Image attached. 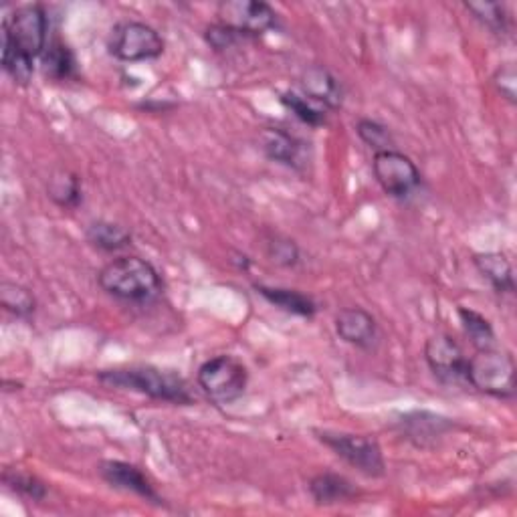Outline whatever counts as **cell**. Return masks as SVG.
<instances>
[{
	"mask_svg": "<svg viewBox=\"0 0 517 517\" xmlns=\"http://www.w3.org/2000/svg\"><path fill=\"white\" fill-rule=\"evenodd\" d=\"M49 19L41 5H23L3 21V69L17 85H29L35 59L47 49Z\"/></svg>",
	"mask_w": 517,
	"mask_h": 517,
	"instance_id": "obj_1",
	"label": "cell"
},
{
	"mask_svg": "<svg viewBox=\"0 0 517 517\" xmlns=\"http://www.w3.org/2000/svg\"><path fill=\"white\" fill-rule=\"evenodd\" d=\"M97 281L108 295L132 303L152 301L162 293L164 287L158 269L150 261L136 255L110 261L99 271Z\"/></svg>",
	"mask_w": 517,
	"mask_h": 517,
	"instance_id": "obj_2",
	"label": "cell"
},
{
	"mask_svg": "<svg viewBox=\"0 0 517 517\" xmlns=\"http://www.w3.org/2000/svg\"><path fill=\"white\" fill-rule=\"evenodd\" d=\"M99 382L110 388H122L146 394L160 402L170 404H182L188 406L194 402V396L190 392L188 382L174 374L164 372L152 366H132V368H114L99 372Z\"/></svg>",
	"mask_w": 517,
	"mask_h": 517,
	"instance_id": "obj_3",
	"label": "cell"
},
{
	"mask_svg": "<svg viewBox=\"0 0 517 517\" xmlns=\"http://www.w3.org/2000/svg\"><path fill=\"white\" fill-rule=\"evenodd\" d=\"M467 382L493 398H513L515 362L507 352H499L497 348L477 350L467 360Z\"/></svg>",
	"mask_w": 517,
	"mask_h": 517,
	"instance_id": "obj_4",
	"label": "cell"
},
{
	"mask_svg": "<svg viewBox=\"0 0 517 517\" xmlns=\"http://www.w3.org/2000/svg\"><path fill=\"white\" fill-rule=\"evenodd\" d=\"M198 386L215 402L229 404L241 398L249 384L247 366L233 356H215L198 368Z\"/></svg>",
	"mask_w": 517,
	"mask_h": 517,
	"instance_id": "obj_5",
	"label": "cell"
},
{
	"mask_svg": "<svg viewBox=\"0 0 517 517\" xmlns=\"http://www.w3.org/2000/svg\"><path fill=\"white\" fill-rule=\"evenodd\" d=\"M316 435L328 449H332L340 459H344L362 475L376 479L386 473L384 455L376 439L336 431H316Z\"/></svg>",
	"mask_w": 517,
	"mask_h": 517,
	"instance_id": "obj_6",
	"label": "cell"
},
{
	"mask_svg": "<svg viewBox=\"0 0 517 517\" xmlns=\"http://www.w3.org/2000/svg\"><path fill=\"white\" fill-rule=\"evenodd\" d=\"M108 49L124 63L152 61L164 53V39L146 23L124 21L112 29Z\"/></svg>",
	"mask_w": 517,
	"mask_h": 517,
	"instance_id": "obj_7",
	"label": "cell"
},
{
	"mask_svg": "<svg viewBox=\"0 0 517 517\" xmlns=\"http://www.w3.org/2000/svg\"><path fill=\"white\" fill-rule=\"evenodd\" d=\"M219 25L231 29L239 37H259L277 23V13L259 0H225L217 9Z\"/></svg>",
	"mask_w": 517,
	"mask_h": 517,
	"instance_id": "obj_8",
	"label": "cell"
},
{
	"mask_svg": "<svg viewBox=\"0 0 517 517\" xmlns=\"http://www.w3.org/2000/svg\"><path fill=\"white\" fill-rule=\"evenodd\" d=\"M372 170L380 188L392 198H404L421 186V170L408 156L396 150L376 152Z\"/></svg>",
	"mask_w": 517,
	"mask_h": 517,
	"instance_id": "obj_9",
	"label": "cell"
},
{
	"mask_svg": "<svg viewBox=\"0 0 517 517\" xmlns=\"http://www.w3.org/2000/svg\"><path fill=\"white\" fill-rule=\"evenodd\" d=\"M425 360L441 382H467V356L463 348L447 334H437L425 344Z\"/></svg>",
	"mask_w": 517,
	"mask_h": 517,
	"instance_id": "obj_10",
	"label": "cell"
},
{
	"mask_svg": "<svg viewBox=\"0 0 517 517\" xmlns=\"http://www.w3.org/2000/svg\"><path fill=\"white\" fill-rule=\"evenodd\" d=\"M99 475L106 479L112 487L140 495L146 501L152 503H162V497L158 495L156 487L152 485V481L142 473V469H138L132 463L126 461H103L99 465Z\"/></svg>",
	"mask_w": 517,
	"mask_h": 517,
	"instance_id": "obj_11",
	"label": "cell"
},
{
	"mask_svg": "<svg viewBox=\"0 0 517 517\" xmlns=\"http://www.w3.org/2000/svg\"><path fill=\"white\" fill-rule=\"evenodd\" d=\"M301 91L326 110H338L344 103V89L340 81L322 65H312L303 71Z\"/></svg>",
	"mask_w": 517,
	"mask_h": 517,
	"instance_id": "obj_12",
	"label": "cell"
},
{
	"mask_svg": "<svg viewBox=\"0 0 517 517\" xmlns=\"http://www.w3.org/2000/svg\"><path fill=\"white\" fill-rule=\"evenodd\" d=\"M376 320L362 307H346L336 316V334L350 346L368 350L376 342Z\"/></svg>",
	"mask_w": 517,
	"mask_h": 517,
	"instance_id": "obj_13",
	"label": "cell"
},
{
	"mask_svg": "<svg viewBox=\"0 0 517 517\" xmlns=\"http://www.w3.org/2000/svg\"><path fill=\"white\" fill-rule=\"evenodd\" d=\"M261 148L265 156L273 162L289 166L293 170H301L307 164L305 142L291 136L281 128H267L261 134Z\"/></svg>",
	"mask_w": 517,
	"mask_h": 517,
	"instance_id": "obj_14",
	"label": "cell"
},
{
	"mask_svg": "<svg viewBox=\"0 0 517 517\" xmlns=\"http://www.w3.org/2000/svg\"><path fill=\"white\" fill-rule=\"evenodd\" d=\"M309 493H312L318 505L350 503L358 495L354 483L348 477L340 473H330V471L318 473L312 481H309Z\"/></svg>",
	"mask_w": 517,
	"mask_h": 517,
	"instance_id": "obj_15",
	"label": "cell"
},
{
	"mask_svg": "<svg viewBox=\"0 0 517 517\" xmlns=\"http://www.w3.org/2000/svg\"><path fill=\"white\" fill-rule=\"evenodd\" d=\"M473 265L477 267L481 277L491 283V287L497 293H513L515 291L513 267L503 253H497V251L475 253L473 255Z\"/></svg>",
	"mask_w": 517,
	"mask_h": 517,
	"instance_id": "obj_16",
	"label": "cell"
},
{
	"mask_svg": "<svg viewBox=\"0 0 517 517\" xmlns=\"http://www.w3.org/2000/svg\"><path fill=\"white\" fill-rule=\"evenodd\" d=\"M257 293L265 297L271 305L283 309L287 314L299 316V318H314L318 312L316 301L297 291V289H285V287H267V285H257Z\"/></svg>",
	"mask_w": 517,
	"mask_h": 517,
	"instance_id": "obj_17",
	"label": "cell"
},
{
	"mask_svg": "<svg viewBox=\"0 0 517 517\" xmlns=\"http://www.w3.org/2000/svg\"><path fill=\"white\" fill-rule=\"evenodd\" d=\"M41 67L43 75L51 81H69L77 77V61L69 45H65L61 39L49 41L45 53L41 55Z\"/></svg>",
	"mask_w": 517,
	"mask_h": 517,
	"instance_id": "obj_18",
	"label": "cell"
},
{
	"mask_svg": "<svg viewBox=\"0 0 517 517\" xmlns=\"http://www.w3.org/2000/svg\"><path fill=\"white\" fill-rule=\"evenodd\" d=\"M87 241L99 251L114 253L132 245V233L112 221H95L85 231Z\"/></svg>",
	"mask_w": 517,
	"mask_h": 517,
	"instance_id": "obj_19",
	"label": "cell"
},
{
	"mask_svg": "<svg viewBox=\"0 0 517 517\" xmlns=\"http://www.w3.org/2000/svg\"><path fill=\"white\" fill-rule=\"evenodd\" d=\"M47 194L61 209H77L83 198L81 178L75 172L59 170L51 176L47 184Z\"/></svg>",
	"mask_w": 517,
	"mask_h": 517,
	"instance_id": "obj_20",
	"label": "cell"
},
{
	"mask_svg": "<svg viewBox=\"0 0 517 517\" xmlns=\"http://www.w3.org/2000/svg\"><path fill=\"white\" fill-rule=\"evenodd\" d=\"M0 305L15 318L29 320L37 309V299L27 287L13 281H3L0 283Z\"/></svg>",
	"mask_w": 517,
	"mask_h": 517,
	"instance_id": "obj_21",
	"label": "cell"
},
{
	"mask_svg": "<svg viewBox=\"0 0 517 517\" xmlns=\"http://www.w3.org/2000/svg\"><path fill=\"white\" fill-rule=\"evenodd\" d=\"M281 103H283L285 110H289L305 126L320 128V126H324L328 122L326 108H322L320 103L305 97L303 93L285 91V93H281Z\"/></svg>",
	"mask_w": 517,
	"mask_h": 517,
	"instance_id": "obj_22",
	"label": "cell"
},
{
	"mask_svg": "<svg viewBox=\"0 0 517 517\" xmlns=\"http://www.w3.org/2000/svg\"><path fill=\"white\" fill-rule=\"evenodd\" d=\"M457 314H459V320H461V326H463L467 338L471 340V344L477 350L495 348V332L485 316H481L471 307H459Z\"/></svg>",
	"mask_w": 517,
	"mask_h": 517,
	"instance_id": "obj_23",
	"label": "cell"
},
{
	"mask_svg": "<svg viewBox=\"0 0 517 517\" xmlns=\"http://www.w3.org/2000/svg\"><path fill=\"white\" fill-rule=\"evenodd\" d=\"M3 481L7 483L9 489H13L15 493H19L31 501H43L47 497V485L31 473L7 469L3 475Z\"/></svg>",
	"mask_w": 517,
	"mask_h": 517,
	"instance_id": "obj_24",
	"label": "cell"
},
{
	"mask_svg": "<svg viewBox=\"0 0 517 517\" xmlns=\"http://www.w3.org/2000/svg\"><path fill=\"white\" fill-rule=\"evenodd\" d=\"M410 429V437H421V439H433L443 435L451 423L443 417L429 415V412H415V415H408L406 421H402Z\"/></svg>",
	"mask_w": 517,
	"mask_h": 517,
	"instance_id": "obj_25",
	"label": "cell"
},
{
	"mask_svg": "<svg viewBox=\"0 0 517 517\" xmlns=\"http://www.w3.org/2000/svg\"><path fill=\"white\" fill-rule=\"evenodd\" d=\"M465 9L487 29H491L497 35H503L509 25V17L505 13V7L499 3H465Z\"/></svg>",
	"mask_w": 517,
	"mask_h": 517,
	"instance_id": "obj_26",
	"label": "cell"
},
{
	"mask_svg": "<svg viewBox=\"0 0 517 517\" xmlns=\"http://www.w3.org/2000/svg\"><path fill=\"white\" fill-rule=\"evenodd\" d=\"M356 132L360 136V140L376 152H384V150H394V138L390 134V130L386 126H382L380 122H374V120H358L356 124Z\"/></svg>",
	"mask_w": 517,
	"mask_h": 517,
	"instance_id": "obj_27",
	"label": "cell"
},
{
	"mask_svg": "<svg viewBox=\"0 0 517 517\" xmlns=\"http://www.w3.org/2000/svg\"><path fill=\"white\" fill-rule=\"evenodd\" d=\"M267 257L281 267H295L299 263V249L291 239L273 235L267 241Z\"/></svg>",
	"mask_w": 517,
	"mask_h": 517,
	"instance_id": "obj_28",
	"label": "cell"
},
{
	"mask_svg": "<svg viewBox=\"0 0 517 517\" xmlns=\"http://www.w3.org/2000/svg\"><path fill=\"white\" fill-rule=\"evenodd\" d=\"M493 85L509 103H515L517 101V73H515V65L507 63V65L499 67L495 71V75H493Z\"/></svg>",
	"mask_w": 517,
	"mask_h": 517,
	"instance_id": "obj_29",
	"label": "cell"
},
{
	"mask_svg": "<svg viewBox=\"0 0 517 517\" xmlns=\"http://www.w3.org/2000/svg\"><path fill=\"white\" fill-rule=\"evenodd\" d=\"M237 39H241V37L223 25H213V27H209V31H206V41H209L217 51L233 47L237 43Z\"/></svg>",
	"mask_w": 517,
	"mask_h": 517,
	"instance_id": "obj_30",
	"label": "cell"
}]
</instances>
